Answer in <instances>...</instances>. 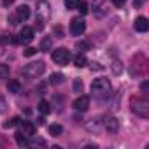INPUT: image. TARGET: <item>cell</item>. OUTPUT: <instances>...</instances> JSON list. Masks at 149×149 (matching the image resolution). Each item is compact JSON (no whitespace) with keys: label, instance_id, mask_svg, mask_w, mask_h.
Returning a JSON list of instances; mask_svg holds the SVG:
<instances>
[{"label":"cell","instance_id":"obj_1","mask_svg":"<svg viewBox=\"0 0 149 149\" xmlns=\"http://www.w3.org/2000/svg\"><path fill=\"white\" fill-rule=\"evenodd\" d=\"M44 70H46V65H44V61L39 60V61H32V63L25 65V68L21 70V74H23L25 77H28V79H35V77L42 76Z\"/></svg>","mask_w":149,"mask_h":149},{"label":"cell","instance_id":"obj_2","mask_svg":"<svg viewBox=\"0 0 149 149\" xmlns=\"http://www.w3.org/2000/svg\"><path fill=\"white\" fill-rule=\"evenodd\" d=\"M130 107H132V112L139 118H149V102L146 98H132L130 102Z\"/></svg>","mask_w":149,"mask_h":149},{"label":"cell","instance_id":"obj_3","mask_svg":"<svg viewBox=\"0 0 149 149\" xmlns=\"http://www.w3.org/2000/svg\"><path fill=\"white\" fill-rule=\"evenodd\" d=\"M109 90H111L109 79H105V77H97V79H93V83H91V93H93V95L104 97V95L109 93Z\"/></svg>","mask_w":149,"mask_h":149},{"label":"cell","instance_id":"obj_4","mask_svg":"<svg viewBox=\"0 0 149 149\" xmlns=\"http://www.w3.org/2000/svg\"><path fill=\"white\" fill-rule=\"evenodd\" d=\"M51 58H53V61L58 63V65H67V63L72 60V54H70V51H68L67 47H60V49L53 51Z\"/></svg>","mask_w":149,"mask_h":149},{"label":"cell","instance_id":"obj_5","mask_svg":"<svg viewBox=\"0 0 149 149\" xmlns=\"http://www.w3.org/2000/svg\"><path fill=\"white\" fill-rule=\"evenodd\" d=\"M84 30H86V23H84V19H81V18H74V19L70 21V33H72L74 37L83 35Z\"/></svg>","mask_w":149,"mask_h":149},{"label":"cell","instance_id":"obj_6","mask_svg":"<svg viewBox=\"0 0 149 149\" xmlns=\"http://www.w3.org/2000/svg\"><path fill=\"white\" fill-rule=\"evenodd\" d=\"M93 14L97 18H104L107 14V4H105V0H93Z\"/></svg>","mask_w":149,"mask_h":149},{"label":"cell","instance_id":"obj_7","mask_svg":"<svg viewBox=\"0 0 149 149\" xmlns=\"http://www.w3.org/2000/svg\"><path fill=\"white\" fill-rule=\"evenodd\" d=\"M72 107H74V111H88V107H90V97H77L76 100L72 102Z\"/></svg>","mask_w":149,"mask_h":149},{"label":"cell","instance_id":"obj_8","mask_svg":"<svg viewBox=\"0 0 149 149\" xmlns=\"http://www.w3.org/2000/svg\"><path fill=\"white\" fill-rule=\"evenodd\" d=\"M18 37H19V39H18L19 44H30L32 39H33V30H32L30 26H23Z\"/></svg>","mask_w":149,"mask_h":149},{"label":"cell","instance_id":"obj_9","mask_svg":"<svg viewBox=\"0 0 149 149\" xmlns=\"http://www.w3.org/2000/svg\"><path fill=\"white\" fill-rule=\"evenodd\" d=\"M133 28H135L137 32H140V33L147 32V30H149V19H147L146 16H139V18L135 19V23H133Z\"/></svg>","mask_w":149,"mask_h":149},{"label":"cell","instance_id":"obj_10","mask_svg":"<svg viewBox=\"0 0 149 149\" xmlns=\"http://www.w3.org/2000/svg\"><path fill=\"white\" fill-rule=\"evenodd\" d=\"M104 126H105L107 133L116 135V133H118V130H119V121H118L116 118H107V119H105V123H104Z\"/></svg>","mask_w":149,"mask_h":149},{"label":"cell","instance_id":"obj_11","mask_svg":"<svg viewBox=\"0 0 149 149\" xmlns=\"http://www.w3.org/2000/svg\"><path fill=\"white\" fill-rule=\"evenodd\" d=\"M37 16L40 19H47L51 16V11H49L47 2H39V6H37Z\"/></svg>","mask_w":149,"mask_h":149},{"label":"cell","instance_id":"obj_12","mask_svg":"<svg viewBox=\"0 0 149 149\" xmlns=\"http://www.w3.org/2000/svg\"><path fill=\"white\" fill-rule=\"evenodd\" d=\"M16 16L19 18V21H26L30 18V7L28 6H19L16 9Z\"/></svg>","mask_w":149,"mask_h":149},{"label":"cell","instance_id":"obj_13","mask_svg":"<svg viewBox=\"0 0 149 149\" xmlns=\"http://www.w3.org/2000/svg\"><path fill=\"white\" fill-rule=\"evenodd\" d=\"M21 133L26 135V137L35 135V125L30 123V121H23V125H21Z\"/></svg>","mask_w":149,"mask_h":149},{"label":"cell","instance_id":"obj_14","mask_svg":"<svg viewBox=\"0 0 149 149\" xmlns=\"http://www.w3.org/2000/svg\"><path fill=\"white\" fill-rule=\"evenodd\" d=\"M7 90H9V93H19L21 91V83L18 81V79H11L9 83H7Z\"/></svg>","mask_w":149,"mask_h":149},{"label":"cell","instance_id":"obj_15","mask_svg":"<svg viewBox=\"0 0 149 149\" xmlns=\"http://www.w3.org/2000/svg\"><path fill=\"white\" fill-rule=\"evenodd\" d=\"M63 79H65V76H63V74H60V72H54V74H51L49 83H51V84H54V86H58V84H61V83H63Z\"/></svg>","mask_w":149,"mask_h":149},{"label":"cell","instance_id":"obj_16","mask_svg":"<svg viewBox=\"0 0 149 149\" xmlns=\"http://www.w3.org/2000/svg\"><path fill=\"white\" fill-rule=\"evenodd\" d=\"M14 139H16L18 146H21V147H23V146H28V144H30V142H28V139H26V135H23L21 132H16V133H14Z\"/></svg>","mask_w":149,"mask_h":149},{"label":"cell","instance_id":"obj_17","mask_svg":"<svg viewBox=\"0 0 149 149\" xmlns=\"http://www.w3.org/2000/svg\"><path fill=\"white\" fill-rule=\"evenodd\" d=\"M51 46H53L51 37H44L40 40V51H51Z\"/></svg>","mask_w":149,"mask_h":149},{"label":"cell","instance_id":"obj_18","mask_svg":"<svg viewBox=\"0 0 149 149\" xmlns=\"http://www.w3.org/2000/svg\"><path fill=\"white\" fill-rule=\"evenodd\" d=\"M39 111H40L42 114H49V112H51V104H49L47 100H40V102H39Z\"/></svg>","mask_w":149,"mask_h":149},{"label":"cell","instance_id":"obj_19","mask_svg":"<svg viewBox=\"0 0 149 149\" xmlns=\"http://www.w3.org/2000/svg\"><path fill=\"white\" fill-rule=\"evenodd\" d=\"M61 132H63V126H61V125H51V126H49V133H51V137H60Z\"/></svg>","mask_w":149,"mask_h":149},{"label":"cell","instance_id":"obj_20","mask_svg":"<svg viewBox=\"0 0 149 149\" xmlns=\"http://www.w3.org/2000/svg\"><path fill=\"white\" fill-rule=\"evenodd\" d=\"M111 68H112V74H114V76H119V74L123 72V63H121L119 60H114Z\"/></svg>","mask_w":149,"mask_h":149},{"label":"cell","instance_id":"obj_21","mask_svg":"<svg viewBox=\"0 0 149 149\" xmlns=\"http://www.w3.org/2000/svg\"><path fill=\"white\" fill-rule=\"evenodd\" d=\"M74 63H76V67H86V63H88V60H86V56L84 54H77L76 58H74Z\"/></svg>","mask_w":149,"mask_h":149},{"label":"cell","instance_id":"obj_22","mask_svg":"<svg viewBox=\"0 0 149 149\" xmlns=\"http://www.w3.org/2000/svg\"><path fill=\"white\" fill-rule=\"evenodd\" d=\"M16 125H19V118H18V116H14V118H11L9 121H6V123H4V128H13V126H16Z\"/></svg>","mask_w":149,"mask_h":149},{"label":"cell","instance_id":"obj_23","mask_svg":"<svg viewBox=\"0 0 149 149\" xmlns=\"http://www.w3.org/2000/svg\"><path fill=\"white\" fill-rule=\"evenodd\" d=\"M79 2H81V0H65V7L67 9H77V6H79Z\"/></svg>","mask_w":149,"mask_h":149},{"label":"cell","instance_id":"obj_24","mask_svg":"<svg viewBox=\"0 0 149 149\" xmlns=\"http://www.w3.org/2000/svg\"><path fill=\"white\" fill-rule=\"evenodd\" d=\"M0 42H2V44H13V42H16L14 39H13V35L9 33H4V35H0Z\"/></svg>","mask_w":149,"mask_h":149},{"label":"cell","instance_id":"obj_25","mask_svg":"<svg viewBox=\"0 0 149 149\" xmlns=\"http://www.w3.org/2000/svg\"><path fill=\"white\" fill-rule=\"evenodd\" d=\"M77 9L81 11V14H88V11H90V7H88V2L81 0V2H79V6H77Z\"/></svg>","mask_w":149,"mask_h":149},{"label":"cell","instance_id":"obj_26","mask_svg":"<svg viewBox=\"0 0 149 149\" xmlns=\"http://www.w3.org/2000/svg\"><path fill=\"white\" fill-rule=\"evenodd\" d=\"M9 77V67L7 65H0V79Z\"/></svg>","mask_w":149,"mask_h":149},{"label":"cell","instance_id":"obj_27","mask_svg":"<svg viewBox=\"0 0 149 149\" xmlns=\"http://www.w3.org/2000/svg\"><path fill=\"white\" fill-rule=\"evenodd\" d=\"M72 88H74V91H76V93H79V91L83 90V81H79V79H74V83H72Z\"/></svg>","mask_w":149,"mask_h":149},{"label":"cell","instance_id":"obj_28","mask_svg":"<svg viewBox=\"0 0 149 149\" xmlns=\"http://www.w3.org/2000/svg\"><path fill=\"white\" fill-rule=\"evenodd\" d=\"M76 47H77L79 51H88V49H90V44H88V42H84V40H81V42H77V44H76Z\"/></svg>","mask_w":149,"mask_h":149},{"label":"cell","instance_id":"obj_29","mask_svg":"<svg viewBox=\"0 0 149 149\" xmlns=\"http://www.w3.org/2000/svg\"><path fill=\"white\" fill-rule=\"evenodd\" d=\"M7 111V102L4 98V95H0V112H6Z\"/></svg>","mask_w":149,"mask_h":149},{"label":"cell","instance_id":"obj_30","mask_svg":"<svg viewBox=\"0 0 149 149\" xmlns=\"http://www.w3.org/2000/svg\"><path fill=\"white\" fill-rule=\"evenodd\" d=\"M23 54L30 58V56H33V54H37V49H35V47H26V49L23 51Z\"/></svg>","mask_w":149,"mask_h":149},{"label":"cell","instance_id":"obj_31","mask_svg":"<svg viewBox=\"0 0 149 149\" xmlns=\"http://www.w3.org/2000/svg\"><path fill=\"white\" fill-rule=\"evenodd\" d=\"M7 19H9V23H11V25H18V23H19V18H18L16 14H11Z\"/></svg>","mask_w":149,"mask_h":149},{"label":"cell","instance_id":"obj_32","mask_svg":"<svg viewBox=\"0 0 149 149\" xmlns=\"http://www.w3.org/2000/svg\"><path fill=\"white\" fill-rule=\"evenodd\" d=\"M90 68H91V70H97V72L104 70V67H102L100 63H97V61H95V63H91V65H90Z\"/></svg>","mask_w":149,"mask_h":149},{"label":"cell","instance_id":"obj_33","mask_svg":"<svg viewBox=\"0 0 149 149\" xmlns=\"http://www.w3.org/2000/svg\"><path fill=\"white\" fill-rule=\"evenodd\" d=\"M111 2H112L116 7H123V6L126 4V0H111Z\"/></svg>","mask_w":149,"mask_h":149},{"label":"cell","instance_id":"obj_34","mask_svg":"<svg viewBox=\"0 0 149 149\" xmlns=\"http://www.w3.org/2000/svg\"><path fill=\"white\" fill-rule=\"evenodd\" d=\"M35 28H37V30H42V28H44V19H40V18H39V19H37Z\"/></svg>","mask_w":149,"mask_h":149},{"label":"cell","instance_id":"obj_35","mask_svg":"<svg viewBox=\"0 0 149 149\" xmlns=\"http://www.w3.org/2000/svg\"><path fill=\"white\" fill-rule=\"evenodd\" d=\"M2 4H4L6 7H9V6H13V4H14V0H2Z\"/></svg>","mask_w":149,"mask_h":149},{"label":"cell","instance_id":"obj_36","mask_svg":"<svg viewBox=\"0 0 149 149\" xmlns=\"http://www.w3.org/2000/svg\"><path fill=\"white\" fill-rule=\"evenodd\" d=\"M37 125L42 126V125H44V118H39V119H37Z\"/></svg>","mask_w":149,"mask_h":149}]
</instances>
